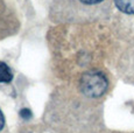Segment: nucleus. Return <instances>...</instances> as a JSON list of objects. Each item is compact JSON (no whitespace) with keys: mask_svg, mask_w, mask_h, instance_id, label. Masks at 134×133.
<instances>
[{"mask_svg":"<svg viewBox=\"0 0 134 133\" xmlns=\"http://www.w3.org/2000/svg\"><path fill=\"white\" fill-rule=\"evenodd\" d=\"M109 88L106 76L100 71H87L83 74L78 82V90L85 98L96 99L102 97Z\"/></svg>","mask_w":134,"mask_h":133,"instance_id":"f03ea898","label":"nucleus"},{"mask_svg":"<svg viewBox=\"0 0 134 133\" xmlns=\"http://www.w3.org/2000/svg\"><path fill=\"white\" fill-rule=\"evenodd\" d=\"M114 4L122 13L134 14V0H114Z\"/></svg>","mask_w":134,"mask_h":133,"instance_id":"7ed1b4c3","label":"nucleus"},{"mask_svg":"<svg viewBox=\"0 0 134 133\" xmlns=\"http://www.w3.org/2000/svg\"><path fill=\"white\" fill-rule=\"evenodd\" d=\"M5 131H6V121H5V117L0 110V133H4Z\"/></svg>","mask_w":134,"mask_h":133,"instance_id":"39448f33","label":"nucleus"},{"mask_svg":"<svg viewBox=\"0 0 134 133\" xmlns=\"http://www.w3.org/2000/svg\"><path fill=\"white\" fill-rule=\"evenodd\" d=\"M105 0H53L50 18L55 22H85L93 20Z\"/></svg>","mask_w":134,"mask_h":133,"instance_id":"f257e3e1","label":"nucleus"},{"mask_svg":"<svg viewBox=\"0 0 134 133\" xmlns=\"http://www.w3.org/2000/svg\"><path fill=\"white\" fill-rule=\"evenodd\" d=\"M13 80V73L5 62L0 61V83H9Z\"/></svg>","mask_w":134,"mask_h":133,"instance_id":"20e7f679","label":"nucleus"}]
</instances>
